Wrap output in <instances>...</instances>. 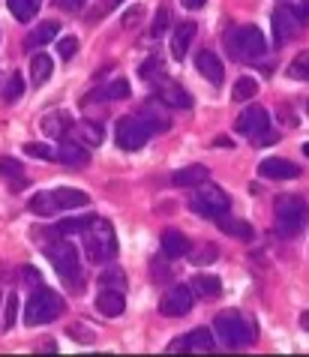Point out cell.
<instances>
[{
	"mask_svg": "<svg viewBox=\"0 0 309 357\" xmlns=\"http://www.w3.org/2000/svg\"><path fill=\"white\" fill-rule=\"evenodd\" d=\"M82 241H84V252L87 259H91L93 264H105L114 259L117 252V234L108 220H103V216H93L91 222H87V228L82 231Z\"/></svg>",
	"mask_w": 309,
	"mask_h": 357,
	"instance_id": "obj_1",
	"label": "cell"
},
{
	"mask_svg": "<svg viewBox=\"0 0 309 357\" xmlns=\"http://www.w3.org/2000/svg\"><path fill=\"white\" fill-rule=\"evenodd\" d=\"M225 48L234 61H258L267 52V43L258 27L241 24V27H228L225 31Z\"/></svg>",
	"mask_w": 309,
	"mask_h": 357,
	"instance_id": "obj_2",
	"label": "cell"
},
{
	"mask_svg": "<svg viewBox=\"0 0 309 357\" xmlns=\"http://www.w3.org/2000/svg\"><path fill=\"white\" fill-rule=\"evenodd\" d=\"M213 333L216 340L228 345V349H246L253 342V324L243 319V312H219L213 321Z\"/></svg>",
	"mask_w": 309,
	"mask_h": 357,
	"instance_id": "obj_3",
	"label": "cell"
},
{
	"mask_svg": "<svg viewBox=\"0 0 309 357\" xmlns=\"http://www.w3.org/2000/svg\"><path fill=\"white\" fill-rule=\"evenodd\" d=\"M63 312V297L52 291V289H36L31 294V301L24 303V324H48V321H54L57 315Z\"/></svg>",
	"mask_w": 309,
	"mask_h": 357,
	"instance_id": "obj_4",
	"label": "cell"
},
{
	"mask_svg": "<svg viewBox=\"0 0 309 357\" xmlns=\"http://www.w3.org/2000/svg\"><path fill=\"white\" fill-rule=\"evenodd\" d=\"M273 216H276V231L279 234H297L306 225L309 207L301 195H282L273 204Z\"/></svg>",
	"mask_w": 309,
	"mask_h": 357,
	"instance_id": "obj_5",
	"label": "cell"
},
{
	"mask_svg": "<svg viewBox=\"0 0 309 357\" xmlns=\"http://www.w3.org/2000/svg\"><path fill=\"white\" fill-rule=\"evenodd\" d=\"M151 135L153 130L144 123V117H121L114 126V142L123 151H142Z\"/></svg>",
	"mask_w": 309,
	"mask_h": 357,
	"instance_id": "obj_6",
	"label": "cell"
},
{
	"mask_svg": "<svg viewBox=\"0 0 309 357\" xmlns=\"http://www.w3.org/2000/svg\"><path fill=\"white\" fill-rule=\"evenodd\" d=\"M45 255L52 259L54 271L63 276V280L78 282V273H82V264H78V250L69 241H54L45 246Z\"/></svg>",
	"mask_w": 309,
	"mask_h": 357,
	"instance_id": "obj_7",
	"label": "cell"
},
{
	"mask_svg": "<svg viewBox=\"0 0 309 357\" xmlns=\"http://www.w3.org/2000/svg\"><path fill=\"white\" fill-rule=\"evenodd\" d=\"M189 207H193V211H198V213H204L207 220H213L216 213H223V211H228V207H232V198H228L223 190H219V186L202 183V190L193 195Z\"/></svg>",
	"mask_w": 309,
	"mask_h": 357,
	"instance_id": "obj_8",
	"label": "cell"
},
{
	"mask_svg": "<svg viewBox=\"0 0 309 357\" xmlns=\"http://www.w3.org/2000/svg\"><path fill=\"white\" fill-rule=\"evenodd\" d=\"M193 303H195L193 285H172V289L163 294V301H159V312L168 315V319H181V315L193 310Z\"/></svg>",
	"mask_w": 309,
	"mask_h": 357,
	"instance_id": "obj_9",
	"label": "cell"
},
{
	"mask_svg": "<svg viewBox=\"0 0 309 357\" xmlns=\"http://www.w3.org/2000/svg\"><path fill=\"white\" fill-rule=\"evenodd\" d=\"M267 126H271V114H267L262 105H249L246 112L234 121V130L241 135L255 138V142H262V138L267 135Z\"/></svg>",
	"mask_w": 309,
	"mask_h": 357,
	"instance_id": "obj_10",
	"label": "cell"
},
{
	"mask_svg": "<svg viewBox=\"0 0 309 357\" xmlns=\"http://www.w3.org/2000/svg\"><path fill=\"white\" fill-rule=\"evenodd\" d=\"M271 22H273V36H276V43H288V39H294L297 31H301V18H297L292 13V6H276L273 9V15H271Z\"/></svg>",
	"mask_w": 309,
	"mask_h": 357,
	"instance_id": "obj_11",
	"label": "cell"
},
{
	"mask_svg": "<svg viewBox=\"0 0 309 357\" xmlns=\"http://www.w3.org/2000/svg\"><path fill=\"white\" fill-rule=\"evenodd\" d=\"M258 172H262V177H271V181H294V177H301V168L288 160H279V156L262 160Z\"/></svg>",
	"mask_w": 309,
	"mask_h": 357,
	"instance_id": "obj_12",
	"label": "cell"
},
{
	"mask_svg": "<svg viewBox=\"0 0 309 357\" xmlns=\"http://www.w3.org/2000/svg\"><path fill=\"white\" fill-rule=\"evenodd\" d=\"M57 160L69 168H84L91 153H87V144L84 142H75V138H63L61 151H57Z\"/></svg>",
	"mask_w": 309,
	"mask_h": 357,
	"instance_id": "obj_13",
	"label": "cell"
},
{
	"mask_svg": "<svg viewBox=\"0 0 309 357\" xmlns=\"http://www.w3.org/2000/svg\"><path fill=\"white\" fill-rule=\"evenodd\" d=\"M213 222L223 228L228 237H237V241H253V237H255L253 225H249L246 220H237V216H228V211L216 213V216H213Z\"/></svg>",
	"mask_w": 309,
	"mask_h": 357,
	"instance_id": "obj_14",
	"label": "cell"
},
{
	"mask_svg": "<svg viewBox=\"0 0 309 357\" xmlns=\"http://www.w3.org/2000/svg\"><path fill=\"white\" fill-rule=\"evenodd\" d=\"M195 69H198V73H202L211 84H223V78H225L223 61H219L213 52H198V57H195Z\"/></svg>",
	"mask_w": 309,
	"mask_h": 357,
	"instance_id": "obj_15",
	"label": "cell"
},
{
	"mask_svg": "<svg viewBox=\"0 0 309 357\" xmlns=\"http://www.w3.org/2000/svg\"><path fill=\"white\" fill-rule=\"evenodd\" d=\"M96 310L108 315V319H117V315H123L126 310V301H123V291H112V289H103L96 294Z\"/></svg>",
	"mask_w": 309,
	"mask_h": 357,
	"instance_id": "obj_16",
	"label": "cell"
},
{
	"mask_svg": "<svg viewBox=\"0 0 309 357\" xmlns=\"http://www.w3.org/2000/svg\"><path fill=\"white\" fill-rule=\"evenodd\" d=\"M39 130H43L48 138H63L66 130H73V117L66 112H48L43 121H39Z\"/></svg>",
	"mask_w": 309,
	"mask_h": 357,
	"instance_id": "obj_17",
	"label": "cell"
},
{
	"mask_svg": "<svg viewBox=\"0 0 309 357\" xmlns=\"http://www.w3.org/2000/svg\"><path fill=\"white\" fill-rule=\"evenodd\" d=\"M195 33H198V24H195V22L177 24L174 39H172V54L177 57V61H183V57H186V48H189V43L195 39Z\"/></svg>",
	"mask_w": 309,
	"mask_h": 357,
	"instance_id": "obj_18",
	"label": "cell"
},
{
	"mask_svg": "<svg viewBox=\"0 0 309 357\" xmlns=\"http://www.w3.org/2000/svg\"><path fill=\"white\" fill-rule=\"evenodd\" d=\"M163 252L168 255V259H183V255L189 252V241L177 231V228H165L163 231Z\"/></svg>",
	"mask_w": 309,
	"mask_h": 357,
	"instance_id": "obj_19",
	"label": "cell"
},
{
	"mask_svg": "<svg viewBox=\"0 0 309 357\" xmlns=\"http://www.w3.org/2000/svg\"><path fill=\"white\" fill-rule=\"evenodd\" d=\"M159 102L174 105V108H189V105H193V96H189L181 84L163 82V84H159Z\"/></svg>",
	"mask_w": 309,
	"mask_h": 357,
	"instance_id": "obj_20",
	"label": "cell"
},
{
	"mask_svg": "<svg viewBox=\"0 0 309 357\" xmlns=\"http://www.w3.org/2000/svg\"><path fill=\"white\" fill-rule=\"evenodd\" d=\"M54 202H57L61 211H73V207L91 204V195L82 192V190H73V186H61V190H54Z\"/></svg>",
	"mask_w": 309,
	"mask_h": 357,
	"instance_id": "obj_21",
	"label": "cell"
},
{
	"mask_svg": "<svg viewBox=\"0 0 309 357\" xmlns=\"http://www.w3.org/2000/svg\"><path fill=\"white\" fill-rule=\"evenodd\" d=\"M172 183L174 186H202V183H207V168L204 165H186L181 172L172 174Z\"/></svg>",
	"mask_w": 309,
	"mask_h": 357,
	"instance_id": "obj_22",
	"label": "cell"
},
{
	"mask_svg": "<svg viewBox=\"0 0 309 357\" xmlns=\"http://www.w3.org/2000/svg\"><path fill=\"white\" fill-rule=\"evenodd\" d=\"M193 291H195V297H219L223 294V282H219V276H213V273H198V276H193Z\"/></svg>",
	"mask_w": 309,
	"mask_h": 357,
	"instance_id": "obj_23",
	"label": "cell"
},
{
	"mask_svg": "<svg viewBox=\"0 0 309 357\" xmlns=\"http://www.w3.org/2000/svg\"><path fill=\"white\" fill-rule=\"evenodd\" d=\"M54 73V63H52V57L48 54H33V61H31V78H33V84H45L48 78H52Z\"/></svg>",
	"mask_w": 309,
	"mask_h": 357,
	"instance_id": "obj_24",
	"label": "cell"
},
{
	"mask_svg": "<svg viewBox=\"0 0 309 357\" xmlns=\"http://www.w3.org/2000/svg\"><path fill=\"white\" fill-rule=\"evenodd\" d=\"M6 6L18 22H31V18L39 13V6H43V0H6Z\"/></svg>",
	"mask_w": 309,
	"mask_h": 357,
	"instance_id": "obj_25",
	"label": "cell"
},
{
	"mask_svg": "<svg viewBox=\"0 0 309 357\" xmlns=\"http://www.w3.org/2000/svg\"><path fill=\"white\" fill-rule=\"evenodd\" d=\"M57 31H61V24L57 22H45V24H39L36 31L27 36V48H39V45H45V43H52V39L57 36Z\"/></svg>",
	"mask_w": 309,
	"mask_h": 357,
	"instance_id": "obj_26",
	"label": "cell"
},
{
	"mask_svg": "<svg viewBox=\"0 0 309 357\" xmlns=\"http://www.w3.org/2000/svg\"><path fill=\"white\" fill-rule=\"evenodd\" d=\"M258 93V82L255 78H249V75H243V78H237L234 82V87H232V96H234V102H249Z\"/></svg>",
	"mask_w": 309,
	"mask_h": 357,
	"instance_id": "obj_27",
	"label": "cell"
},
{
	"mask_svg": "<svg viewBox=\"0 0 309 357\" xmlns=\"http://www.w3.org/2000/svg\"><path fill=\"white\" fill-rule=\"evenodd\" d=\"M31 211L39 213V216H52V213L61 211V207H57V202H54V192H36L31 198Z\"/></svg>",
	"mask_w": 309,
	"mask_h": 357,
	"instance_id": "obj_28",
	"label": "cell"
},
{
	"mask_svg": "<svg viewBox=\"0 0 309 357\" xmlns=\"http://www.w3.org/2000/svg\"><path fill=\"white\" fill-rule=\"evenodd\" d=\"M0 177H6V181H13L15 186H18V183L24 186V172H22V162L13 160V156H0Z\"/></svg>",
	"mask_w": 309,
	"mask_h": 357,
	"instance_id": "obj_29",
	"label": "cell"
},
{
	"mask_svg": "<svg viewBox=\"0 0 309 357\" xmlns=\"http://www.w3.org/2000/svg\"><path fill=\"white\" fill-rule=\"evenodd\" d=\"M213 333L207 331V327H195L193 333H189V345H193V351H213Z\"/></svg>",
	"mask_w": 309,
	"mask_h": 357,
	"instance_id": "obj_30",
	"label": "cell"
},
{
	"mask_svg": "<svg viewBox=\"0 0 309 357\" xmlns=\"http://www.w3.org/2000/svg\"><path fill=\"white\" fill-rule=\"evenodd\" d=\"M99 285H103V289H112V291H123L126 276H123V271H117V267H108L103 273V280H99Z\"/></svg>",
	"mask_w": 309,
	"mask_h": 357,
	"instance_id": "obj_31",
	"label": "cell"
},
{
	"mask_svg": "<svg viewBox=\"0 0 309 357\" xmlns=\"http://www.w3.org/2000/svg\"><path fill=\"white\" fill-rule=\"evenodd\" d=\"M288 75L297 78V82H306V78H309V52L297 54L294 61L288 63Z\"/></svg>",
	"mask_w": 309,
	"mask_h": 357,
	"instance_id": "obj_32",
	"label": "cell"
},
{
	"mask_svg": "<svg viewBox=\"0 0 309 357\" xmlns=\"http://www.w3.org/2000/svg\"><path fill=\"white\" fill-rule=\"evenodd\" d=\"M99 96H103V99H129V82H126V78H114V82L108 84Z\"/></svg>",
	"mask_w": 309,
	"mask_h": 357,
	"instance_id": "obj_33",
	"label": "cell"
},
{
	"mask_svg": "<svg viewBox=\"0 0 309 357\" xmlns=\"http://www.w3.org/2000/svg\"><path fill=\"white\" fill-rule=\"evenodd\" d=\"M24 153L27 156H33V160H54V151H52V147H48V144H39V142H31V144H24Z\"/></svg>",
	"mask_w": 309,
	"mask_h": 357,
	"instance_id": "obj_34",
	"label": "cell"
},
{
	"mask_svg": "<svg viewBox=\"0 0 309 357\" xmlns=\"http://www.w3.org/2000/svg\"><path fill=\"white\" fill-rule=\"evenodd\" d=\"M22 93H24V78H22V73H13L9 75V84H6V102H15Z\"/></svg>",
	"mask_w": 309,
	"mask_h": 357,
	"instance_id": "obj_35",
	"label": "cell"
},
{
	"mask_svg": "<svg viewBox=\"0 0 309 357\" xmlns=\"http://www.w3.org/2000/svg\"><path fill=\"white\" fill-rule=\"evenodd\" d=\"M91 220L93 216H87V220H63L61 225H57V234H82Z\"/></svg>",
	"mask_w": 309,
	"mask_h": 357,
	"instance_id": "obj_36",
	"label": "cell"
},
{
	"mask_svg": "<svg viewBox=\"0 0 309 357\" xmlns=\"http://www.w3.org/2000/svg\"><path fill=\"white\" fill-rule=\"evenodd\" d=\"M78 132H82V138H84V144H99L103 142V130H99V126H93V123H82L78 126Z\"/></svg>",
	"mask_w": 309,
	"mask_h": 357,
	"instance_id": "obj_37",
	"label": "cell"
},
{
	"mask_svg": "<svg viewBox=\"0 0 309 357\" xmlns=\"http://www.w3.org/2000/svg\"><path fill=\"white\" fill-rule=\"evenodd\" d=\"M15 319H18V297L9 294L6 297V312H3V327L9 331V327H15Z\"/></svg>",
	"mask_w": 309,
	"mask_h": 357,
	"instance_id": "obj_38",
	"label": "cell"
},
{
	"mask_svg": "<svg viewBox=\"0 0 309 357\" xmlns=\"http://www.w3.org/2000/svg\"><path fill=\"white\" fill-rule=\"evenodd\" d=\"M168 18H172V13H168V6H159V13H156V22L151 27V33L153 36H163L165 33V27H168Z\"/></svg>",
	"mask_w": 309,
	"mask_h": 357,
	"instance_id": "obj_39",
	"label": "cell"
},
{
	"mask_svg": "<svg viewBox=\"0 0 309 357\" xmlns=\"http://www.w3.org/2000/svg\"><path fill=\"white\" fill-rule=\"evenodd\" d=\"M57 52H61V57H66V61H69V57L78 52V39L75 36H63L61 43H57Z\"/></svg>",
	"mask_w": 309,
	"mask_h": 357,
	"instance_id": "obj_40",
	"label": "cell"
},
{
	"mask_svg": "<svg viewBox=\"0 0 309 357\" xmlns=\"http://www.w3.org/2000/svg\"><path fill=\"white\" fill-rule=\"evenodd\" d=\"M288 6H292V13L301 18V22H306V18H309V0H292Z\"/></svg>",
	"mask_w": 309,
	"mask_h": 357,
	"instance_id": "obj_41",
	"label": "cell"
},
{
	"mask_svg": "<svg viewBox=\"0 0 309 357\" xmlns=\"http://www.w3.org/2000/svg\"><path fill=\"white\" fill-rule=\"evenodd\" d=\"M168 351H172V354H177V351H193V345H189V333H183L181 340L168 342Z\"/></svg>",
	"mask_w": 309,
	"mask_h": 357,
	"instance_id": "obj_42",
	"label": "cell"
},
{
	"mask_svg": "<svg viewBox=\"0 0 309 357\" xmlns=\"http://www.w3.org/2000/svg\"><path fill=\"white\" fill-rule=\"evenodd\" d=\"M69 333H75V340H78V342H93V333L87 331V327L73 324V327H69Z\"/></svg>",
	"mask_w": 309,
	"mask_h": 357,
	"instance_id": "obj_43",
	"label": "cell"
},
{
	"mask_svg": "<svg viewBox=\"0 0 309 357\" xmlns=\"http://www.w3.org/2000/svg\"><path fill=\"white\" fill-rule=\"evenodd\" d=\"M54 3L61 9H66V13H78V9L84 6V0H54Z\"/></svg>",
	"mask_w": 309,
	"mask_h": 357,
	"instance_id": "obj_44",
	"label": "cell"
},
{
	"mask_svg": "<svg viewBox=\"0 0 309 357\" xmlns=\"http://www.w3.org/2000/svg\"><path fill=\"white\" fill-rule=\"evenodd\" d=\"M138 15H142V6H135V9H129V13L123 15V24H126V27H133V22H135V18H138Z\"/></svg>",
	"mask_w": 309,
	"mask_h": 357,
	"instance_id": "obj_45",
	"label": "cell"
},
{
	"mask_svg": "<svg viewBox=\"0 0 309 357\" xmlns=\"http://www.w3.org/2000/svg\"><path fill=\"white\" fill-rule=\"evenodd\" d=\"M181 3H183L186 9H202V6L207 3V0H181Z\"/></svg>",
	"mask_w": 309,
	"mask_h": 357,
	"instance_id": "obj_46",
	"label": "cell"
},
{
	"mask_svg": "<svg viewBox=\"0 0 309 357\" xmlns=\"http://www.w3.org/2000/svg\"><path fill=\"white\" fill-rule=\"evenodd\" d=\"M117 3H121V0H105V3H103V9H99V15H103V13H108V9H114Z\"/></svg>",
	"mask_w": 309,
	"mask_h": 357,
	"instance_id": "obj_47",
	"label": "cell"
},
{
	"mask_svg": "<svg viewBox=\"0 0 309 357\" xmlns=\"http://www.w3.org/2000/svg\"><path fill=\"white\" fill-rule=\"evenodd\" d=\"M213 144H216V147H232V142H228V138H225V135H219V138H216V142H213Z\"/></svg>",
	"mask_w": 309,
	"mask_h": 357,
	"instance_id": "obj_48",
	"label": "cell"
},
{
	"mask_svg": "<svg viewBox=\"0 0 309 357\" xmlns=\"http://www.w3.org/2000/svg\"><path fill=\"white\" fill-rule=\"evenodd\" d=\"M301 327H303V331H309V310L301 315Z\"/></svg>",
	"mask_w": 309,
	"mask_h": 357,
	"instance_id": "obj_49",
	"label": "cell"
},
{
	"mask_svg": "<svg viewBox=\"0 0 309 357\" xmlns=\"http://www.w3.org/2000/svg\"><path fill=\"white\" fill-rule=\"evenodd\" d=\"M303 153H306V156H309V144H303Z\"/></svg>",
	"mask_w": 309,
	"mask_h": 357,
	"instance_id": "obj_50",
	"label": "cell"
},
{
	"mask_svg": "<svg viewBox=\"0 0 309 357\" xmlns=\"http://www.w3.org/2000/svg\"><path fill=\"white\" fill-rule=\"evenodd\" d=\"M285 3H292V0H285Z\"/></svg>",
	"mask_w": 309,
	"mask_h": 357,
	"instance_id": "obj_51",
	"label": "cell"
}]
</instances>
